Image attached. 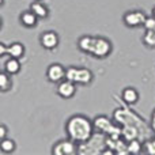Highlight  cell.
I'll return each mask as SVG.
<instances>
[{"label":"cell","mask_w":155,"mask_h":155,"mask_svg":"<svg viewBox=\"0 0 155 155\" xmlns=\"http://www.w3.org/2000/svg\"><path fill=\"white\" fill-rule=\"evenodd\" d=\"M65 79L72 80L76 84H82V86H87L93 82L94 75L88 68L84 67H68L67 68V75Z\"/></svg>","instance_id":"obj_5"},{"label":"cell","mask_w":155,"mask_h":155,"mask_svg":"<svg viewBox=\"0 0 155 155\" xmlns=\"http://www.w3.org/2000/svg\"><path fill=\"white\" fill-rule=\"evenodd\" d=\"M143 151H144L146 154L155 155V137L146 140V142L143 143Z\"/></svg>","instance_id":"obj_24"},{"label":"cell","mask_w":155,"mask_h":155,"mask_svg":"<svg viewBox=\"0 0 155 155\" xmlns=\"http://www.w3.org/2000/svg\"><path fill=\"white\" fill-rule=\"evenodd\" d=\"M57 94L64 99L72 98L76 94V83H74L70 79H64L60 83H57Z\"/></svg>","instance_id":"obj_10"},{"label":"cell","mask_w":155,"mask_h":155,"mask_svg":"<svg viewBox=\"0 0 155 155\" xmlns=\"http://www.w3.org/2000/svg\"><path fill=\"white\" fill-rule=\"evenodd\" d=\"M105 139H106V135L101 134V132L94 134L88 140H86V142L78 144V154H80V155L101 154V151L106 147V144H105Z\"/></svg>","instance_id":"obj_2"},{"label":"cell","mask_w":155,"mask_h":155,"mask_svg":"<svg viewBox=\"0 0 155 155\" xmlns=\"http://www.w3.org/2000/svg\"><path fill=\"white\" fill-rule=\"evenodd\" d=\"M146 14L140 10H134V11H127L123 16V22L127 27H140L144 25L146 21Z\"/></svg>","instance_id":"obj_8"},{"label":"cell","mask_w":155,"mask_h":155,"mask_svg":"<svg viewBox=\"0 0 155 155\" xmlns=\"http://www.w3.org/2000/svg\"><path fill=\"white\" fill-rule=\"evenodd\" d=\"M40 42H41V45H42V48L48 49V51H52V49L57 48L60 40H59V35H57L56 31L49 30V31H44L42 34H41Z\"/></svg>","instance_id":"obj_11"},{"label":"cell","mask_w":155,"mask_h":155,"mask_svg":"<svg viewBox=\"0 0 155 155\" xmlns=\"http://www.w3.org/2000/svg\"><path fill=\"white\" fill-rule=\"evenodd\" d=\"M113 120L117 124L123 125H136L140 129V127L144 125V120L135 114L134 110H129L128 107H117L113 113Z\"/></svg>","instance_id":"obj_4"},{"label":"cell","mask_w":155,"mask_h":155,"mask_svg":"<svg viewBox=\"0 0 155 155\" xmlns=\"http://www.w3.org/2000/svg\"><path fill=\"white\" fill-rule=\"evenodd\" d=\"M94 131L95 128H94L93 120H90L84 114H74L65 123L67 136L76 142L78 144L90 139L94 135Z\"/></svg>","instance_id":"obj_1"},{"label":"cell","mask_w":155,"mask_h":155,"mask_svg":"<svg viewBox=\"0 0 155 155\" xmlns=\"http://www.w3.org/2000/svg\"><path fill=\"white\" fill-rule=\"evenodd\" d=\"M4 137H7V127H5V124H2L0 125V140Z\"/></svg>","instance_id":"obj_27"},{"label":"cell","mask_w":155,"mask_h":155,"mask_svg":"<svg viewBox=\"0 0 155 155\" xmlns=\"http://www.w3.org/2000/svg\"><path fill=\"white\" fill-rule=\"evenodd\" d=\"M16 148V144L12 139H8V137H4V139L0 140V150L4 154H11L14 153Z\"/></svg>","instance_id":"obj_20"},{"label":"cell","mask_w":155,"mask_h":155,"mask_svg":"<svg viewBox=\"0 0 155 155\" xmlns=\"http://www.w3.org/2000/svg\"><path fill=\"white\" fill-rule=\"evenodd\" d=\"M146 30H155V16H147L144 21V25H143Z\"/></svg>","instance_id":"obj_25"},{"label":"cell","mask_w":155,"mask_h":155,"mask_svg":"<svg viewBox=\"0 0 155 155\" xmlns=\"http://www.w3.org/2000/svg\"><path fill=\"white\" fill-rule=\"evenodd\" d=\"M12 87V80H11V75L5 71H3L0 74V88H2V93H7L8 90H11Z\"/></svg>","instance_id":"obj_19"},{"label":"cell","mask_w":155,"mask_h":155,"mask_svg":"<svg viewBox=\"0 0 155 155\" xmlns=\"http://www.w3.org/2000/svg\"><path fill=\"white\" fill-rule=\"evenodd\" d=\"M5 54H8V46L5 44H0V56L5 57Z\"/></svg>","instance_id":"obj_26"},{"label":"cell","mask_w":155,"mask_h":155,"mask_svg":"<svg viewBox=\"0 0 155 155\" xmlns=\"http://www.w3.org/2000/svg\"><path fill=\"white\" fill-rule=\"evenodd\" d=\"M139 98H140L139 91H137L135 87H125L123 90V93H121V99H123L124 104H127V105L137 104Z\"/></svg>","instance_id":"obj_12"},{"label":"cell","mask_w":155,"mask_h":155,"mask_svg":"<svg viewBox=\"0 0 155 155\" xmlns=\"http://www.w3.org/2000/svg\"><path fill=\"white\" fill-rule=\"evenodd\" d=\"M112 53V42L105 37H95L94 45L91 49V56L95 59H105Z\"/></svg>","instance_id":"obj_6"},{"label":"cell","mask_w":155,"mask_h":155,"mask_svg":"<svg viewBox=\"0 0 155 155\" xmlns=\"http://www.w3.org/2000/svg\"><path fill=\"white\" fill-rule=\"evenodd\" d=\"M93 123L97 132H101L106 136H121V125L114 123L107 116H97L93 120Z\"/></svg>","instance_id":"obj_3"},{"label":"cell","mask_w":155,"mask_h":155,"mask_svg":"<svg viewBox=\"0 0 155 155\" xmlns=\"http://www.w3.org/2000/svg\"><path fill=\"white\" fill-rule=\"evenodd\" d=\"M143 44L148 48H155V30H146L143 35Z\"/></svg>","instance_id":"obj_21"},{"label":"cell","mask_w":155,"mask_h":155,"mask_svg":"<svg viewBox=\"0 0 155 155\" xmlns=\"http://www.w3.org/2000/svg\"><path fill=\"white\" fill-rule=\"evenodd\" d=\"M65 75H67V68L60 63H53L46 70V79L51 83H60L65 79Z\"/></svg>","instance_id":"obj_9"},{"label":"cell","mask_w":155,"mask_h":155,"mask_svg":"<svg viewBox=\"0 0 155 155\" xmlns=\"http://www.w3.org/2000/svg\"><path fill=\"white\" fill-rule=\"evenodd\" d=\"M21 19V23L25 27H35L37 26V22H38V16L33 12L31 10H27V11H23L19 16Z\"/></svg>","instance_id":"obj_13"},{"label":"cell","mask_w":155,"mask_h":155,"mask_svg":"<svg viewBox=\"0 0 155 155\" xmlns=\"http://www.w3.org/2000/svg\"><path fill=\"white\" fill-rule=\"evenodd\" d=\"M25 54V45L21 42H12L8 45V56L15 57V59H21Z\"/></svg>","instance_id":"obj_18"},{"label":"cell","mask_w":155,"mask_h":155,"mask_svg":"<svg viewBox=\"0 0 155 155\" xmlns=\"http://www.w3.org/2000/svg\"><path fill=\"white\" fill-rule=\"evenodd\" d=\"M94 40L95 37L93 35H82L78 41V48L83 52V53H87L90 54L91 53V49H93V45H94Z\"/></svg>","instance_id":"obj_16"},{"label":"cell","mask_w":155,"mask_h":155,"mask_svg":"<svg viewBox=\"0 0 155 155\" xmlns=\"http://www.w3.org/2000/svg\"><path fill=\"white\" fill-rule=\"evenodd\" d=\"M139 135L140 134V129L137 128L136 125H123L121 127V136L129 142V140H134V139H139Z\"/></svg>","instance_id":"obj_14"},{"label":"cell","mask_w":155,"mask_h":155,"mask_svg":"<svg viewBox=\"0 0 155 155\" xmlns=\"http://www.w3.org/2000/svg\"><path fill=\"white\" fill-rule=\"evenodd\" d=\"M3 71L8 72L10 75H16L21 71V61H19V59H15V57L7 59L4 61V64H3Z\"/></svg>","instance_id":"obj_15"},{"label":"cell","mask_w":155,"mask_h":155,"mask_svg":"<svg viewBox=\"0 0 155 155\" xmlns=\"http://www.w3.org/2000/svg\"><path fill=\"white\" fill-rule=\"evenodd\" d=\"M78 143L72 139H61L56 142L52 147V154L53 155H74L78 153Z\"/></svg>","instance_id":"obj_7"},{"label":"cell","mask_w":155,"mask_h":155,"mask_svg":"<svg viewBox=\"0 0 155 155\" xmlns=\"http://www.w3.org/2000/svg\"><path fill=\"white\" fill-rule=\"evenodd\" d=\"M153 15H154V16H155V7H154V8H153Z\"/></svg>","instance_id":"obj_29"},{"label":"cell","mask_w":155,"mask_h":155,"mask_svg":"<svg viewBox=\"0 0 155 155\" xmlns=\"http://www.w3.org/2000/svg\"><path fill=\"white\" fill-rule=\"evenodd\" d=\"M114 153L118 154V155H127V154H129V151H128V142H127V140L124 139L123 136H121L120 139L117 140V146H116Z\"/></svg>","instance_id":"obj_22"},{"label":"cell","mask_w":155,"mask_h":155,"mask_svg":"<svg viewBox=\"0 0 155 155\" xmlns=\"http://www.w3.org/2000/svg\"><path fill=\"white\" fill-rule=\"evenodd\" d=\"M151 129L155 132V109L151 113Z\"/></svg>","instance_id":"obj_28"},{"label":"cell","mask_w":155,"mask_h":155,"mask_svg":"<svg viewBox=\"0 0 155 155\" xmlns=\"http://www.w3.org/2000/svg\"><path fill=\"white\" fill-rule=\"evenodd\" d=\"M30 10H31L38 18L45 19V18H48V15H49L48 7H46L44 3H41V0H34V2L30 4Z\"/></svg>","instance_id":"obj_17"},{"label":"cell","mask_w":155,"mask_h":155,"mask_svg":"<svg viewBox=\"0 0 155 155\" xmlns=\"http://www.w3.org/2000/svg\"><path fill=\"white\" fill-rule=\"evenodd\" d=\"M128 151L129 154H139L143 151V144L139 142V139H134L128 142Z\"/></svg>","instance_id":"obj_23"}]
</instances>
